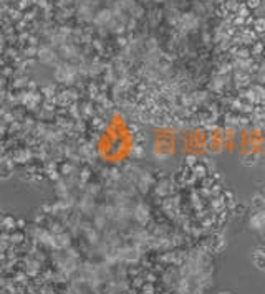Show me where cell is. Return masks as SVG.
<instances>
[{
  "mask_svg": "<svg viewBox=\"0 0 265 294\" xmlns=\"http://www.w3.org/2000/svg\"><path fill=\"white\" fill-rule=\"evenodd\" d=\"M95 152L101 162L120 165L135 152V132L123 113L109 114L95 142Z\"/></svg>",
  "mask_w": 265,
  "mask_h": 294,
  "instance_id": "cell-1",
  "label": "cell"
},
{
  "mask_svg": "<svg viewBox=\"0 0 265 294\" xmlns=\"http://www.w3.org/2000/svg\"><path fill=\"white\" fill-rule=\"evenodd\" d=\"M181 131L169 126H158L151 132V154L158 160H169L176 156L179 149Z\"/></svg>",
  "mask_w": 265,
  "mask_h": 294,
  "instance_id": "cell-2",
  "label": "cell"
},
{
  "mask_svg": "<svg viewBox=\"0 0 265 294\" xmlns=\"http://www.w3.org/2000/svg\"><path fill=\"white\" fill-rule=\"evenodd\" d=\"M237 152L244 159H257L265 154V134L259 128L237 129Z\"/></svg>",
  "mask_w": 265,
  "mask_h": 294,
  "instance_id": "cell-3",
  "label": "cell"
},
{
  "mask_svg": "<svg viewBox=\"0 0 265 294\" xmlns=\"http://www.w3.org/2000/svg\"><path fill=\"white\" fill-rule=\"evenodd\" d=\"M179 149L183 156H204L209 154V131L202 128H187L179 134Z\"/></svg>",
  "mask_w": 265,
  "mask_h": 294,
  "instance_id": "cell-4",
  "label": "cell"
},
{
  "mask_svg": "<svg viewBox=\"0 0 265 294\" xmlns=\"http://www.w3.org/2000/svg\"><path fill=\"white\" fill-rule=\"evenodd\" d=\"M224 152V128L209 129V154Z\"/></svg>",
  "mask_w": 265,
  "mask_h": 294,
  "instance_id": "cell-5",
  "label": "cell"
},
{
  "mask_svg": "<svg viewBox=\"0 0 265 294\" xmlns=\"http://www.w3.org/2000/svg\"><path fill=\"white\" fill-rule=\"evenodd\" d=\"M224 152L227 154L237 152V129L232 128L224 129Z\"/></svg>",
  "mask_w": 265,
  "mask_h": 294,
  "instance_id": "cell-6",
  "label": "cell"
}]
</instances>
